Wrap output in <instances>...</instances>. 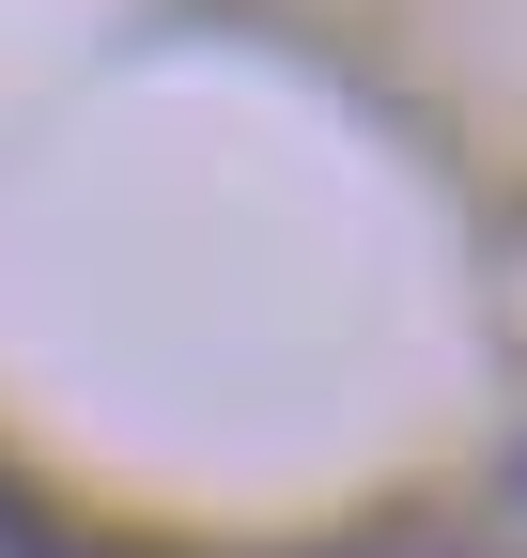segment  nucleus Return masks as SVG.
<instances>
[{"instance_id":"1","label":"nucleus","mask_w":527,"mask_h":558,"mask_svg":"<svg viewBox=\"0 0 527 558\" xmlns=\"http://www.w3.org/2000/svg\"><path fill=\"white\" fill-rule=\"evenodd\" d=\"M0 558H109V543H78V527H47L16 481H0Z\"/></svg>"},{"instance_id":"2","label":"nucleus","mask_w":527,"mask_h":558,"mask_svg":"<svg viewBox=\"0 0 527 558\" xmlns=\"http://www.w3.org/2000/svg\"><path fill=\"white\" fill-rule=\"evenodd\" d=\"M512 512H527V450H512Z\"/></svg>"}]
</instances>
